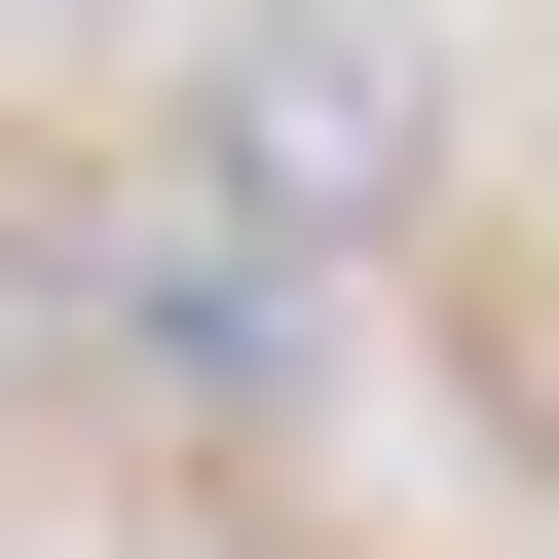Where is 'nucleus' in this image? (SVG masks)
<instances>
[{"instance_id":"f257e3e1","label":"nucleus","mask_w":559,"mask_h":559,"mask_svg":"<svg viewBox=\"0 0 559 559\" xmlns=\"http://www.w3.org/2000/svg\"><path fill=\"white\" fill-rule=\"evenodd\" d=\"M224 187H299V224H373V187H411V75L336 38V0H299V38H224Z\"/></svg>"}]
</instances>
